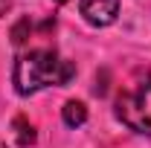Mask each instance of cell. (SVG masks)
<instances>
[{"label": "cell", "mask_w": 151, "mask_h": 148, "mask_svg": "<svg viewBox=\"0 0 151 148\" xmlns=\"http://www.w3.org/2000/svg\"><path fill=\"white\" fill-rule=\"evenodd\" d=\"M76 75V64L61 58L55 50H29L15 58L12 84L20 96H32L44 87H64Z\"/></svg>", "instance_id": "1"}, {"label": "cell", "mask_w": 151, "mask_h": 148, "mask_svg": "<svg viewBox=\"0 0 151 148\" xmlns=\"http://www.w3.org/2000/svg\"><path fill=\"white\" fill-rule=\"evenodd\" d=\"M116 116L137 134L151 137V75H139L116 99Z\"/></svg>", "instance_id": "2"}, {"label": "cell", "mask_w": 151, "mask_h": 148, "mask_svg": "<svg viewBox=\"0 0 151 148\" xmlns=\"http://www.w3.org/2000/svg\"><path fill=\"white\" fill-rule=\"evenodd\" d=\"M78 12L90 26H111L119 15V0H81Z\"/></svg>", "instance_id": "3"}, {"label": "cell", "mask_w": 151, "mask_h": 148, "mask_svg": "<svg viewBox=\"0 0 151 148\" xmlns=\"http://www.w3.org/2000/svg\"><path fill=\"white\" fill-rule=\"evenodd\" d=\"M61 119H64V125H67V128H81V125L87 122V105H84V102L70 99V102L61 108Z\"/></svg>", "instance_id": "4"}, {"label": "cell", "mask_w": 151, "mask_h": 148, "mask_svg": "<svg viewBox=\"0 0 151 148\" xmlns=\"http://www.w3.org/2000/svg\"><path fill=\"white\" fill-rule=\"evenodd\" d=\"M15 134H18V145H32L35 142V128L26 116H15Z\"/></svg>", "instance_id": "5"}, {"label": "cell", "mask_w": 151, "mask_h": 148, "mask_svg": "<svg viewBox=\"0 0 151 148\" xmlns=\"http://www.w3.org/2000/svg\"><path fill=\"white\" fill-rule=\"evenodd\" d=\"M29 32H32V23H29V18H20L15 26H12V44H26V38H29Z\"/></svg>", "instance_id": "6"}, {"label": "cell", "mask_w": 151, "mask_h": 148, "mask_svg": "<svg viewBox=\"0 0 151 148\" xmlns=\"http://www.w3.org/2000/svg\"><path fill=\"white\" fill-rule=\"evenodd\" d=\"M55 3H67V0H55Z\"/></svg>", "instance_id": "7"}, {"label": "cell", "mask_w": 151, "mask_h": 148, "mask_svg": "<svg viewBox=\"0 0 151 148\" xmlns=\"http://www.w3.org/2000/svg\"><path fill=\"white\" fill-rule=\"evenodd\" d=\"M0 148H6V145H3V142H0Z\"/></svg>", "instance_id": "8"}]
</instances>
